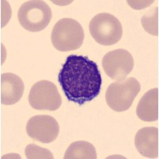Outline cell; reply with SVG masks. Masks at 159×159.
I'll return each instance as SVG.
<instances>
[{
    "instance_id": "1",
    "label": "cell",
    "mask_w": 159,
    "mask_h": 159,
    "mask_svg": "<svg viewBox=\"0 0 159 159\" xmlns=\"http://www.w3.org/2000/svg\"><path fill=\"white\" fill-rule=\"evenodd\" d=\"M58 81L69 101L83 105L99 94L102 77L96 62L73 54L68 56L62 65Z\"/></svg>"
},
{
    "instance_id": "2",
    "label": "cell",
    "mask_w": 159,
    "mask_h": 159,
    "mask_svg": "<svg viewBox=\"0 0 159 159\" xmlns=\"http://www.w3.org/2000/svg\"><path fill=\"white\" fill-rule=\"evenodd\" d=\"M84 32L82 25L73 18H61L55 25L51 34L53 47L61 52L76 50L82 45Z\"/></svg>"
},
{
    "instance_id": "3",
    "label": "cell",
    "mask_w": 159,
    "mask_h": 159,
    "mask_svg": "<svg viewBox=\"0 0 159 159\" xmlns=\"http://www.w3.org/2000/svg\"><path fill=\"white\" fill-rule=\"evenodd\" d=\"M18 22L22 28L30 32L43 30L52 18V11L48 4L41 0L24 2L18 13Z\"/></svg>"
},
{
    "instance_id": "4",
    "label": "cell",
    "mask_w": 159,
    "mask_h": 159,
    "mask_svg": "<svg viewBox=\"0 0 159 159\" xmlns=\"http://www.w3.org/2000/svg\"><path fill=\"white\" fill-rule=\"evenodd\" d=\"M140 90L141 84L134 77L116 81L107 88L106 102L108 107L115 111H125L131 107Z\"/></svg>"
},
{
    "instance_id": "5",
    "label": "cell",
    "mask_w": 159,
    "mask_h": 159,
    "mask_svg": "<svg viewBox=\"0 0 159 159\" xmlns=\"http://www.w3.org/2000/svg\"><path fill=\"white\" fill-rule=\"evenodd\" d=\"M89 31L97 43L112 45L120 41L123 35L121 22L108 13H100L91 20Z\"/></svg>"
},
{
    "instance_id": "6",
    "label": "cell",
    "mask_w": 159,
    "mask_h": 159,
    "mask_svg": "<svg viewBox=\"0 0 159 159\" xmlns=\"http://www.w3.org/2000/svg\"><path fill=\"white\" fill-rule=\"evenodd\" d=\"M28 99L31 107L40 111H56L62 103L57 88L49 80H40L33 85Z\"/></svg>"
},
{
    "instance_id": "7",
    "label": "cell",
    "mask_w": 159,
    "mask_h": 159,
    "mask_svg": "<svg viewBox=\"0 0 159 159\" xmlns=\"http://www.w3.org/2000/svg\"><path fill=\"white\" fill-rule=\"evenodd\" d=\"M134 65V59L130 52L123 49L110 51L102 60L105 73L117 81L124 80L132 71Z\"/></svg>"
},
{
    "instance_id": "8",
    "label": "cell",
    "mask_w": 159,
    "mask_h": 159,
    "mask_svg": "<svg viewBox=\"0 0 159 159\" xmlns=\"http://www.w3.org/2000/svg\"><path fill=\"white\" fill-rule=\"evenodd\" d=\"M59 124L53 117L39 115L30 118L26 124V133L31 139L42 143H50L57 138Z\"/></svg>"
},
{
    "instance_id": "9",
    "label": "cell",
    "mask_w": 159,
    "mask_h": 159,
    "mask_svg": "<svg viewBox=\"0 0 159 159\" xmlns=\"http://www.w3.org/2000/svg\"><path fill=\"white\" fill-rule=\"evenodd\" d=\"M24 89V83L19 76L11 72L3 73L0 80L1 103L3 105L18 103L22 97Z\"/></svg>"
},
{
    "instance_id": "10",
    "label": "cell",
    "mask_w": 159,
    "mask_h": 159,
    "mask_svg": "<svg viewBox=\"0 0 159 159\" xmlns=\"http://www.w3.org/2000/svg\"><path fill=\"white\" fill-rule=\"evenodd\" d=\"M135 147L143 157H158V128L147 127L140 129L134 139Z\"/></svg>"
},
{
    "instance_id": "11",
    "label": "cell",
    "mask_w": 159,
    "mask_h": 159,
    "mask_svg": "<svg viewBox=\"0 0 159 159\" xmlns=\"http://www.w3.org/2000/svg\"><path fill=\"white\" fill-rule=\"evenodd\" d=\"M139 119L145 122H154L158 119V89H152L145 93L139 100L136 109Z\"/></svg>"
},
{
    "instance_id": "12",
    "label": "cell",
    "mask_w": 159,
    "mask_h": 159,
    "mask_svg": "<svg viewBox=\"0 0 159 159\" xmlns=\"http://www.w3.org/2000/svg\"><path fill=\"white\" fill-rule=\"evenodd\" d=\"M65 159H96L97 154L94 146L86 141L71 143L64 156Z\"/></svg>"
},
{
    "instance_id": "13",
    "label": "cell",
    "mask_w": 159,
    "mask_h": 159,
    "mask_svg": "<svg viewBox=\"0 0 159 159\" xmlns=\"http://www.w3.org/2000/svg\"><path fill=\"white\" fill-rule=\"evenodd\" d=\"M142 25L147 33L158 36V7L147 11L142 18Z\"/></svg>"
},
{
    "instance_id": "14",
    "label": "cell",
    "mask_w": 159,
    "mask_h": 159,
    "mask_svg": "<svg viewBox=\"0 0 159 159\" xmlns=\"http://www.w3.org/2000/svg\"><path fill=\"white\" fill-rule=\"evenodd\" d=\"M25 154L27 159H52L53 155L49 150L42 148L35 144H29L25 149Z\"/></svg>"
}]
</instances>
